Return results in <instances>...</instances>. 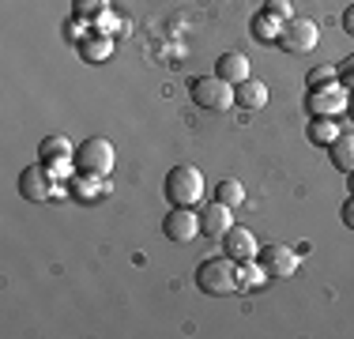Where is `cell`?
Listing matches in <instances>:
<instances>
[{
    "instance_id": "obj_1",
    "label": "cell",
    "mask_w": 354,
    "mask_h": 339,
    "mask_svg": "<svg viewBox=\"0 0 354 339\" xmlns=\"http://www.w3.org/2000/svg\"><path fill=\"white\" fill-rule=\"evenodd\" d=\"M196 286L212 298H230L238 291V264L230 257H215V260H204L196 268Z\"/></svg>"
},
{
    "instance_id": "obj_2",
    "label": "cell",
    "mask_w": 354,
    "mask_h": 339,
    "mask_svg": "<svg viewBox=\"0 0 354 339\" xmlns=\"http://www.w3.org/2000/svg\"><path fill=\"white\" fill-rule=\"evenodd\" d=\"M166 200L170 208H196L204 200V174L196 166H174L166 174Z\"/></svg>"
},
{
    "instance_id": "obj_3",
    "label": "cell",
    "mask_w": 354,
    "mask_h": 339,
    "mask_svg": "<svg viewBox=\"0 0 354 339\" xmlns=\"http://www.w3.org/2000/svg\"><path fill=\"white\" fill-rule=\"evenodd\" d=\"M113 163H117V151L113 143L95 136V140H83V147H75V170L80 174H98V177H109L113 174Z\"/></svg>"
},
{
    "instance_id": "obj_4",
    "label": "cell",
    "mask_w": 354,
    "mask_h": 339,
    "mask_svg": "<svg viewBox=\"0 0 354 339\" xmlns=\"http://www.w3.org/2000/svg\"><path fill=\"white\" fill-rule=\"evenodd\" d=\"M192 102L207 113H226L234 106V83L218 80V75H200V80H192Z\"/></svg>"
},
{
    "instance_id": "obj_5",
    "label": "cell",
    "mask_w": 354,
    "mask_h": 339,
    "mask_svg": "<svg viewBox=\"0 0 354 339\" xmlns=\"http://www.w3.org/2000/svg\"><path fill=\"white\" fill-rule=\"evenodd\" d=\"M306 109H309V117H339V113H347V109H351V91L343 87V83L317 87V91H309Z\"/></svg>"
},
{
    "instance_id": "obj_6",
    "label": "cell",
    "mask_w": 354,
    "mask_h": 339,
    "mask_svg": "<svg viewBox=\"0 0 354 339\" xmlns=\"http://www.w3.org/2000/svg\"><path fill=\"white\" fill-rule=\"evenodd\" d=\"M317 42H320V27L313 19H286L275 46H283L286 53H313Z\"/></svg>"
},
{
    "instance_id": "obj_7",
    "label": "cell",
    "mask_w": 354,
    "mask_h": 339,
    "mask_svg": "<svg viewBox=\"0 0 354 339\" xmlns=\"http://www.w3.org/2000/svg\"><path fill=\"white\" fill-rule=\"evenodd\" d=\"M19 192H23L27 200H35V203H49L53 196H61V189H57V177L49 174L41 163H38V166H27V170L19 174Z\"/></svg>"
},
{
    "instance_id": "obj_8",
    "label": "cell",
    "mask_w": 354,
    "mask_h": 339,
    "mask_svg": "<svg viewBox=\"0 0 354 339\" xmlns=\"http://www.w3.org/2000/svg\"><path fill=\"white\" fill-rule=\"evenodd\" d=\"M260 264H264V271L272 279H290L294 271H298V253L290 249V245H264V249H260Z\"/></svg>"
},
{
    "instance_id": "obj_9",
    "label": "cell",
    "mask_w": 354,
    "mask_h": 339,
    "mask_svg": "<svg viewBox=\"0 0 354 339\" xmlns=\"http://www.w3.org/2000/svg\"><path fill=\"white\" fill-rule=\"evenodd\" d=\"M162 234L170 237V241H192V237L200 234V211L192 208H174L170 215L162 219Z\"/></svg>"
},
{
    "instance_id": "obj_10",
    "label": "cell",
    "mask_w": 354,
    "mask_h": 339,
    "mask_svg": "<svg viewBox=\"0 0 354 339\" xmlns=\"http://www.w3.org/2000/svg\"><path fill=\"white\" fill-rule=\"evenodd\" d=\"M223 253L234 260V264H245V260L260 257V245H257V237H252V230H245V226H230V230L223 234Z\"/></svg>"
},
{
    "instance_id": "obj_11",
    "label": "cell",
    "mask_w": 354,
    "mask_h": 339,
    "mask_svg": "<svg viewBox=\"0 0 354 339\" xmlns=\"http://www.w3.org/2000/svg\"><path fill=\"white\" fill-rule=\"evenodd\" d=\"M234 226V208H226V203H204L200 208V230H204V237H212V241H223V234Z\"/></svg>"
},
{
    "instance_id": "obj_12",
    "label": "cell",
    "mask_w": 354,
    "mask_h": 339,
    "mask_svg": "<svg viewBox=\"0 0 354 339\" xmlns=\"http://www.w3.org/2000/svg\"><path fill=\"white\" fill-rule=\"evenodd\" d=\"M215 75H218V80H226V83H234V87L245 83L249 80V57L245 53H223L215 61Z\"/></svg>"
},
{
    "instance_id": "obj_13",
    "label": "cell",
    "mask_w": 354,
    "mask_h": 339,
    "mask_svg": "<svg viewBox=\"0 0 354 339\" xmlns=\"http://www.w3.org/2000/svg\"><path fill=\"white\" fill-rule=\"evenodd\" d=\"M234 106H241V109H264L268 106V87L260 80H245V83H238L234 87Z\"/></svg>"
},
{
    "instance_id": "obj_14",
    "label": "cell",
    "mask_w": 354,
    "mask_h": 339,
    "mask_svg": "<svg viewBox=\"0 0 354 339\" xmlns=\"http://www.w3.org/2000/svg\"><path fill=\"white\" fill-rule=\"evenodd\" d=\"M80 57L83 61H91V64H102L113 57V38H106V34H95L91 30L87 38L80 42Z\"/></svg>"
},
{
    "instance_id": "obj_15",
    "label": "cell",
    "mask_w": 354,
    "mask_h": 339,
    "mask_svg": "<svg viewBox=\"0 0 354 339\" xmlns=\"http://www.w3.org/2000/svg\"><path fill=\"white\" fill-rule=\"evenodd\" d=\"M328 158H332V166L339 170V174H351L354 170V132L335 136V143L328 147Z\"/></svg>"
},
{
    "instance_id": "obj_16",
    "label": "cell",
    "mask_w": 354,
    "mask_h": 339,
    "mask_svg": "<svg viewBox=\"0 0 354 339\" xmlns=\"http://www.w3.org/2000/svg\"><path fill=\"white\" fill-rule=\"evenodd\" d=\"M72 196L83 200V203L102 200V196H106V177H98V174H80V177L72 181Z\"/></svg>"
},
{
    "instance_id": "obj_17",
    "label": "cell",
    "mask_w": 354,
    "mask_h": 339,
    "mask_svg": "<svg viewBox=\"0 0 354 339\" xmlns=\"http://www.w3.org/2000/svg\"><path fill=\"white\" fill-rule=\"evenodd\" d=\"M306 136H309V143L313 147H332L335 143V136H339V125H335V117H313L309 121V129H306Z\"/></svg>"
},
{
    "instance_id": "obj_18",
    "label": "cell",
    "mask_w": 354,
    "mask_h": 339,
    "mask_svg": "<svg viewBox=\"0 0 354 339\" xmlns=\"http://www.w3.org/2000/svg\"><path fill=\"white\" fill-rule=\"evenodd\" d=\"M252 38L260 42V46H268V42H279V34H283V19H275L272 12H257L252 15Z\"/></svg>"
},
{
    "instance_id": "obj_19",
    "label": "cell",
    "mask_w": 354,
    "mask_h": 339,
    "mask_svg": "<svg viewBox=\"0 0 354 339\" xmlns=\"http://www.w3.org/2000/svg\"><path fill=\"white\" fill-rule=\"evenodd\" d=\"M38 158L41 163H61V158H75V147L64 136H46V140L38 143Z\"/></svg>"
},
{
    "instance_id": "obj_20",
    "label": "cell",
    "mask_w": 354,
    "mask_h": 339,
    "mask_svg": "<svg viewBox=\"0 0 354 339\" xmlns=\"http://www.w3.org/2000/svg\"><path fill=\"white\" fill-rule=\"evenodd\" d=\"M215 200L238 211L241 203H245V185H241V181H234V177H226V181H218V185H215Z\"/></svg>"
},
{
    "instance_id": "obj_21",
    "label": "cell",
    "mask_w": 354,
    "mask_h": 339,
    "mask_svg": "<svg viewBox=\"0 0 354 339\" xmlns=\"http://www.w3.org/2000/svg\"><path fill=\"white\" fill-rule=\"evenodd\" d=\"M264 264H252V260H245V264H238V291H252V286L264 283Z\"/></svg>"
},
{
    "instance_id": "obj_22",
    "label": "cell",
    "mask_w": 354,
    "mask_h": 339,
    "mask_svg": "<svg viewBox=\"0 0 354 339\" xmlns=\"http://www.w3.org/2000/svg\"><path fill=\"white\" fill-rule=\"evenodd\" d=\"M109 12V0H75L72 4V15H80V19H87V23H95L98 15H106Z\"/></svg>"
},
{
    "instance_id": "obj_23",
    "label": "cell",
    "mask_w": 354,
    "mask_h": 339,
    "mask_svg": "<svg viewBox=\"0 0 354 339\" xmlns=\"http://www.w3.org/2000/svg\"><path fill=\"white\" fill-rule=\"evenodd\" d=\"M328 83H339V68L324 64V68H313V72L306 75V87L317 91V87H328Z\"/></svg>"
},
{
    "instance_id": "obj_24",
    "label": "cell",
    "mask_w": 354,
    "mask_h": 339,
    "mask_svg": "<svg viewBox=\"0 0 354 339\" xmlns=\"http://www.w3.org/2000/svg\"><path fill=\"white\" fill-rule=\"evenodd\" d=\"M87 19H80V15H72V19L68 23H64V38H68V42H75V46H80V42L83 38H87Z\"/></svg>"
},
{
    "instance_id": "obj_25",
    "label": "cell",
    "mask_w": 354,
    "mask_h": 339,
    "mask_svg": "<svg viewBox=\"0 0 354 339\" xmlns=\"http://www.w3.org/2000/svg\"><path fill=\"white\" fill-rule=\"evenodd\" d=\"M264 12H272L275 15V19H294V8H290V0H268V4H264Z\"/></svg>"
},
{
    "instance_id": "obj_26",
    "label": "cell",
    "mask_w": 354,
    "mask_h": 339,
    "mask_svg": "<svg viewBox=\"0 0 354 339\" xmlns=\"http://www.w3.org/2000/svg\"><path fill=\"white\" fill-rule=\"evenodd\" d=\"M91 27H95V34H106V38H113V27H117V19L106 12V15H98V19L91 23Z\"/></svg>"
},
{
    "instance_id": "obj_27",
    "label": "cell",
    "mask_w": 354,
    "mask_h": 339,
    "mask_svg": "<svg viewBox=\"0 0 354 339\" xmlns=\"http://www.w3.org/2000/svg\"><path fill=\"white\" fill-rule=\"evenodd\" d=\"M339 83L347 91H354V57H347V64H339Z\"/></svg>"
},
{
    "instance_id": "obj_28",
    "label": "cell",
    "mask_w": 354,
    "mask_h": 339,
    "mask_svg": "<svg viewBox=\"0 0 354 339\" xmlns=\"http://www.w3.org/2000/svg\"><path fill=\"white\" fill-rule=\"evenodd\" d=\"M343 226L354 230V196H347V203H343Z\"/></svg>"
},
{
    "instance_id": "obj_29",
    "label": "cell",
    "mask_w": 354,
    "mask_h": 339,
    "mask_svg": "<svg viewBox=\"0 0 354 339\" xmlns=\"http://www.w3.org/2000/svg\"><path fill=\"white\" fill-rule=\"evenodd\" d=\"M343 30H347V34H354V4L347 8V12H343Z\"/></svg>"
},
{
    "instance_id": "obj_30",
    "label": "cell",
    "mask_w": 354,
    "mask_h": 339,
    "mask_svg": "<svg viewBox=\"0 0 354 339\" xmlns=\"http://www.w3.org/2000/svg\"><path fill=\"white\" fill-rule=\"evenodd\" d=\"M347 192H351V196H354V170H351V174H347Z\"/></svg>"
},
{
    "instance_id": "obj_31",
    "label": "cell",
    "mask_w": 354,
    "mask_h": 339,
    "mask_svg": "<svg viewBox=\"0 0 354 339\" xmlns=\"http://www.w3.org/2000/svg\"><path fill=\"white\" fill-rule=\"evenodd\" d=\"M351 113H354V98H351Z\"/></svg>"
}]
</instances>
